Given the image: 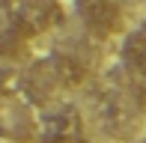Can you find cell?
Wrapping results in <instances>:
<instances>
[{
    "label": "cell",
    "instance_id": "obj_4",
    "mask_svg": "<svg viewBox=\"0 0 146 143\" xmlns=\"http://www.w3.org/2000/svg\"><path fill=\"white\" fill-rule=\"evenodd\" d=\"M51 66H54V81L63 83V87H69V89L84 81V66L75 60V57H57Z\"/></svg>",
    "mask_w": 146,
    "mask_h": 143
},
{
    "label": "cell",
    "instance_id": "obj_3",
    "mask_svg": "<svg viewBox=\"0 0 146 143\" xmlns=\"http://www.w3.org/2000/svg\"><path fill=\"white\" fill-rule=\"evenodd\" d=\"M78 134H81V116L75 110H57L54 116L42 119L39 137L45 143H72Z\"/></svg>",
    "mask_w": 146,
    "mask_h": 143
},
{
    "label": "cell",
    "instance_id": "obj_2",
    "mask_svg": "<svg viewBox=\"0 0 146 143\" xmlns=\"http://www.w3.org/2000/svg\"><path fill=\"white\" fill-rule=\"evenodd\" d=\"M78 9H81V18L87 24V30L92 36H110L116 33L119 27V6L116 0H78Z\"/></svg>",
    "mask_w": 146,
    "mask_h": 143
},
{
    "label": "cell",
    "instance_id": "obj_7",
    "mask_svg": "<svg viewBox=\"0 0 146 143\" xmlns=\"http://www.w3.org/2000/svg\"><path fill=\"white\" fill-rule=\"evenodd\" d=\"M72 143H87V140H78V137H75V140H72Z\"/></svg>",
    "mask_w": 146,
    "mask_h": 143
},
{
    "label": "cell",
    "instance_id": "obj_5",
    "mask_svg": "<svg viewBox=\"0 0 146 143\" xmlns=\"http://www.w3.org/2000/svg\"><path fill=\"white\" fill-rule=\"evenodd\" d=\"M125 60L131 63V69L140 77H146V30L131 33L125 39Z\"/></svg>",
    "mask_w": 146,
    "mask_h": 143
},
{
    "label": "cell",
    "instance_id": "obj_1",
    "mask_svg": "<svg viewBox=\"0 0 146 143\" xmlns=\"http://www.w3.org/2000/svg\"><path fill=\"white\" fill-rule=\"evenodd\" d=\"M3 9L9 12L12 27H18L24 36H36L57 21V9L42 0H6Z\"/></svg>",
    "mask_w": 146,
    "mask_h": 143
},
{
    "label": "cell",
    "instance_id": "obj_6",
    "mask_svg": "<svg viewBox=\"0 0 146 143\" xmlns=\"http://www.w3.org/2000/svg\"><path fill=\"white\" fill-rule=\"evenodd\" d=\"M24 45H27V36L18 27L9 24L6 30H0V57H21Z\"/></svg>",
    "mask_w": 146,
    "mask_h": 143
}]
</instances>
